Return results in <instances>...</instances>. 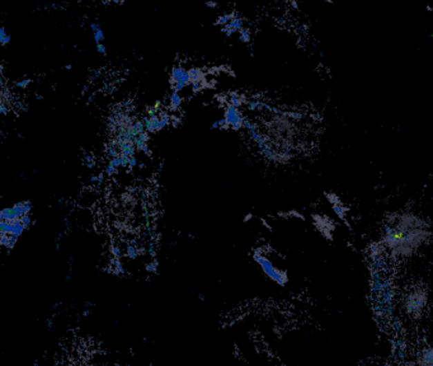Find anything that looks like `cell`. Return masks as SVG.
Wrapping results in <instances>:
<instances>
[{
  "label": "cell",
  "mask_w": 433,
  "mask_h": 366,
  "mask_svg": "<svg viewBox=\"0 0 433 366\" xmlns=\"http://www.w3.org/2000/svg\"><path fill=\"white\" fill-rule=\"evenodd\" d=\"M221 32L224 33L228 39H230L234 33L236 32L235 30H233V28H230L229 26H224V27H221L220 30Z\"/></svg>",
  "instance_id": "603a6c76"
},
{
  "label": "cell",
  "mask_w": 433,
  "mask_h": 366,
  "mask_svg": "<svg viewBox=\"0 0 433 366\" xmlns=\"http://www.w3.org/2000/svg\"><path fill=\"white\" fill-rule=\"evenodd\" d=\"M110 253L115 256L116 258H119V257H122V251H121V248L117 247V246H110Z\"/></svg>",
  "instance_id": "cb8c5ba5"
},
{
  "label": "cell",
  "mask_w": 433,
  "mask_h": 366,
  "mask_svg": "<svg viewBox=\"0 0 433 366\" xmlns=\"http://www.w3.org/2000/svg\"><path fill=\"white\" fill-rule=\"evenodd\" d=\"M36 98H37V99H42V96H39V95H37V96H36Z\"/></svg>",
  "instance_id": "7dc6e473"
},
{
  "label": "cell",
  "mask_w": 433,
  "mask_h": 366,
  "mask_svg": "<svg viewBox=\"0 0 433 366\" xmlns=\"http://www.w3.org/2000/svg\"><path fill=\"white\" fill-rule=\"evenodd\" d=\"M12 40V37L7 35V31H6V27L4 26H1L0 27V45L4 48V46H7L9 42Z\"/></svg>",
  "instance_id": "7c38bea8"
},
{
  "label": "cell",
  "mask_w": 433,
  "mask_h": 366,
  "mask_svg": "<svg viewBox=\"0 0 433 366\" xmlns=\"http://www.w3.org/2000/svg\"><path fill=\"white\" fill-rule=\"evenodd\" d=\"M57 202H59V205H60V206H65V205H68V202H69V200L59 199L57 200Z\"/></svg>",
  "instance_id": "f35d334b"
},
{
  "label": "cell",
  "mask_w": 433,
  "mask_h": 366,
  "mask_svg": "<svg viewBox=\"0 0 433 366\" xmlns=\"http://www.w3.org/2000/svg\"><path fill=\"white\" fill-rule=\"evenodd\" d=\"M157 262H151V263H148V264H146V271H148V272H157Z\"/></svg>",
  "instance_id": "4dcf8cb0"
},
{
  "label": "cell",
  "mask_w": 433,
  "mask_h": 366,
  "mask_svg": "<svg viewBox=\"0 0 433 366\" xmlns=\"http://www.w3.org/2000/svg\"><path fill=\"white\" fill-rule=\"evenodd\" d=\"M137 137H139V139H142V142L148 143L150 140V134L148 131H145V133H142V135H139Z\"/></svg>",
  "instance_id": "836d02e7"
},
{
  "label": "cell",
  "mask_w": 433,
  "mask_h": 366,
  "mask_svg": "<svg viewBox=\"0 0 433 366\" xmlns=\"http://www.w3.org/2000/svg\"><path fill=\"white\" fill-rule=\"evenodd\" d=\"M253 258H254L256 262L260 264V269L264 272V275L267 276L268 279L275 281L277 285L285 287V285L289 282V275H287V272L285 270H281V269H278V267H276L273 262H272L268 257L263 255V253H260V252L257 251V252H254Z\"/></svg>",
  "instance_id": "3957f363"
},
{
  "label": "cell",
  "mask_w": 433,
  "mask_h": 366,
  "mask_svg": "<svg viewBox=\"0 0 433 366\" xmlns=\"http://www.w3.org/2000/svg\"><path fill=\"white\" fill-rule=\"evenodd\" d=\"M95 93H90V95H89V97H88L87 104H92V102L95 101Z\"/></svg>",
  "instance_id": "ab89813d"
},
{
  "label": "cell",
  "mask_w": 433,
  "mask_h": 366,
  "mask_svg": "<svg viewBox=\"0 0 433 366\" xmlns=\"http://www.w3.org/2000/svg\"><path fill=\"white\" fill-rule=\"evenodd\" d=\"M84 166H86V167L87 168H89V169H92V168L95 167V162H90V163H84Z\"/></svg>",
  "instance_id": "60d3db41"
},
{
  "label": "cell",
  "mask_w": 433,
  "mask_h": 366,
  "mask_svg": "<svg viewBox=\"0 0 433 366\" xmlns=\"http://www.w3.org/2000/svg\"><path fill=\"white\" fill-rule=\"evenodd\" d=\"M418 366H433V347H425L417 358Z\"/></svg>",
  "instance_id": "5b68a950"
},
{
  "label": "cell",
  "mask_w": 433,
  "mask_h": 366,
  "mask_svg": "<svg viewBox=\"0 0 433 366\" xmlns=\"http://www.w3.org/2000/svg\"><path fill=\"white\" fill-rule=\"evenodd\" d=\"M142 122L145 125V130L149 133V134H154V130H153V125H151V119L148 116H142Z\"/></svg>",
  "instance_id": "d6986e66"
},
{
  "label": "cell",
  "mask_w": 433,
  "mask_h": 366,
  "mask_svg": "<svg viewBox=\"0 0 433 366\" xmlns=\"http://www.w3.org/2000/svg\"><path fill=\"white\" fill-rule=\"evenodd\" d=\"M239 37H240V41L242 42H244V44H248L249 41H251V30L249 28H242L240 31H239Z\"/></svg>",
  "instance_id": "5bb4252c"
},
{
  "label": "cell",
  "mask_w": 433,
  "mask_h": 366,
  "mask_svg": "<svg viewBox=\"0 0 433 366\" xmlns=\"http://www.w3.org/2000/svg\"><path fill=\"white\" fill-rule=\"evenodd\" d=\"M31 79H23L21 80V81H17L16 87L17 88H27L30 84H31Z\"/></svg>",
  "instance_id": "484cf974"
},
{
  "label": "cell",
  "mask_w": 433,
  "mask_h": 366,
  "mask_svg": "<svg viewBox=\"0 0 433 366\" xmlns=\"http://www.w3.org/2000/svg\"><path fill=\"white\" fill-rule=\"evenodd\" d=\"M313 223L315 229L319 231L324 238L331 240L333 234L337 228V224L331 219V216L324 215V214H315L313 215Z\"/></svg>",
  "instance_id": "277c9868"
},
{
  "label": "cell",
  "mask_w": 433,
  "mask_h": 366,
  "mask_svg": "<svg viewBox=\"0 0 433 366\" xmlns=\"http://www.w3.org/2000/svg\"><path fill=\"white\" fill-rule=\"evenodd\" d=\"M64 223H65V227H66V228H69V225H70V223H69V215L65 216Z\"/></svg>",
  "instance_id": "b9f144b4"
},
{
  "label": "cell",
  "mask_w": 433,
  "mask_h": 366,
  "mask_svg": "<svg viewBox=\"0 0 433 366\" xmlns=\"http://www.w3.org/2000/svg\"><path fill=\"white\" fill-rule=\"evenodd\" d=\"M189 79H191V84L197 83V81H205V73L202 69L200 68H192L189 69Z\"/></svg>",
  "instance_id": "ba28073f"
},
{
  "label": "cell",
  "mask_w": 433,
  "mask_h": 366,
  "mask_svg": "<svg viewBox=\"0 0 433 366\" xmlns=\"http://www.w3.org/2000/svg\"><path fill=\"white\" fill-rule=\"evenodd\" d=\"M15 219H18V218L13 213V207H6L0 211V220L8 222V220H15Z\"/></svg>",
  "instance_id": "30bf717a"
},
{
  "label": "cell",
  "mask_w": 433,
  "mask_h": 366,
  "mask_svg": "<svg viewBox=\"0 0 433 366\" xmlns=\"http://www.w3.org/2000/svg\"><path fill=\"white\" fill-rule=\"evenodd\" d=\"M9 110H10V107H8V104H4V102H0V113H1L3 116H7Z\"/></svg>",
  "instance_id": "d4e9b609"
},
{
  "label": "cell",
  "mask_w": 433,
  "mask_h": 366,
  "mask_svg": "<svg viewBox=\"0 0 433 366\" xmlns=\"http://www.w3.org/2000/svg\"><path fill=\"white\" fill-rule=\"evenodd\" d=\"M211 130H215V128H220V125H219V122L218 121H215L213 125H211Z\"/></svg>",
  "instance_id": "7bdbcfd3"
},
{
  "label": "cell",
  "mask_w": 433,
  "mask_h": 366,
  "mask_svg": "<svg viewBox=\"0 0 433 366\" xmlns=\"http://www.w3.org/2000/svg\"><path fill=\"white\" fill-rule=\"evenodd\" d=\"M97 51L101 54V55H107V48L103 45V44H97Z\"/></svg>",
  "instance_id": "f1b7e54d"
},
{
  "label": "cell",
  "mask_w": 433,
  "mask_h": 366,
  "mask_svg": "<svg viewBox=\"0 0 433 366\" xmlns=\"http://www.w3.org/2000/svg\"><path fill=\"white\" fill-rule=\"evenodd\" d=\"M427 304H428V293L423 287H412L403 299L404 311L413 319L423 317Z\"/></svg>",
  "instance_id": "7a4b0ae2"
},
{
  "label": "cell",
  "mask_w": 433,
  "mask_h": 366,
  "mask_svg": "<svg viewBox=\"0 0 433 366\" xmlns=\"http://www.w3.org/2000/svg\"><path fill=\"white\" fill-rule=\"evenodd\" d=\"M110 164L113 166L115 168H122V160H121V157H117V158H113V160H110Z\"/></svg>",
  "instance_id": "4316f807"
},
{
  "label": "cell",
  "mask_w": 433,
  "mask_h": 366,
  "mask_svg": "<svg viewBox=\"0 0 433 366\" xmlns=\"http://www.w3.org/2000/svg\"><path fill=\"white\" fill-rule=\"evenodd\" d=\"M431 238L432 228L425 218L414 213H401L390 216L385 224L381 248H385L394 258L404 260L417 255Z\"/></svg>",
  "instance_id": "6da1fadb"
},
{
  "label": "cell",
  "mask_w": 433,
  "mask_h": 366,
  "mask_svg": "<svg viewBox=\"0 0 433 366\" xmlns=\"http://www.w3.org/2000/svg\"><path fill=\"white\" fill-rule=\"evenodd\" d=\"M126 255L128 258H131V260H135L137 256H139V251H137V247L134 246L133 243H130L128 246L126 247Z\"/></svg>",
  "instance_id": "9a60e30c"
},
{
  "label": "cell",
  "mask_w": 433,
  "mask_h": 366,
  "mask_svg": "<svg viewBox=\"0 0 433 366\" xmlns=\"http://www.w3.org/2000/svg\"><path fill=\"white\" fill-rule=\"evenodd\" d=\"M192 86V92L196 95L198 92H201L202 89H205L206 87H209L207 84H206L205 81H197V83H193V84H191Z\"/></svg>",
  "instance_id": "2e32d148"
},
{
  "label": "cell",
  "mask_w": 433,
  "mask_h": 366,
  "mask_svg": "<svg viewBox=\"0 0 433 366\" xmlns=\"http://www.w3.org/2000/svg\"><path fill=\"white\" fill-rule=\"evenodd\" d=\"M229 104H233L236 108H239V107H242L245 104L244 97L239 96L236 92H231Z\"/></svg>",
  "instance_id": "8fae6325"
},
{
  "label": "cell",
  "mask_w": 433,
  "mask_h": 366,
  "mask_svg": "<svg viewBox=\"0 0 433 366\" xmlns=\"http://www.w3.org/2000/svg\"><path fill=\"white\" fill-rule=\"evenodd\" d=\"M142 200L148 199V192H146V191H142Z\"/></svg>",
  "instance_id": "ee69618b"
},
{
  "label": "cell",
  "mask_w": 433,
  "mask_h": 366,
  "mask_svg": "<svg viewBox=\"0 0 433 366\" xmlns=\"http://www.w3.org/2000/svg\"><path fill=\"white\" fill-rule=\"evenodd\" d=\"M65 69H66V70H70L71 65H66V66H65Z\"/></svg>",
  "instance_id": "bcb514c9"
},
{
  "label": "cell",
  "mask_w": 433,
  "mask_h": 366,
  "mask_svg": "<svg viewBox=\"0 0 433 366\" xmlns=\"http://www.w3.org/2000/svg\"><path fill=\"white\" fill-rule=\"evenodd\" d=\"M251 218H252V214H249V215L247 216V218H245L244 219V222H248V220H249Z\"/></svg>",
  "instance_id": "f6af8a7d"
},
{
  "label": "cell",
  "mask_w": 433,
  "mask_h": 366,
  "mask_svg": "<svg viewBox=\"0 0 433 366\" xmlns=\"http://www.w3.org/2000/svg\"><path fill=\"white\" fill-rule=\"evenodd\" d=\"M90 28H92V31H93V32H95V31L101 30L102 27H101V24H99V22H97V21H95V22H90Z\"/></svg>",
  "instance_id": "d6a6232c"
},
{
  "label": "cell",
  "mask_w": 433,
  "mask_h": 366,
  "mask_svg": "<svg viewBox=\"0 0 433 366\" xmlns=\"http://www.w3.org/2000/svg\"><path fill=\"white\" fill-rule=\"evenodd\" d=\"M88 181H89V183H97V184H99V186H101V184L104 182V173H99V175H90Z\"/></svg>",
  "instance_id": "ac0fdd59"
},
{
  "label": "cell",
  "mask_w": 433,
  "mask_h": 366,
  "mask_svg": "<svg viewBox=\"0 0 433 366\" xmlns=\"http://www.w3.org/2000/svg\"><path fill=\"white\" fill-rule=\"evenodd\" d=\"M17 240H18V239L15 238V237H10V235H9L8 244H7V247L6 248H7L8 251H12V249L15 248V246H16Z\"/></svg>",
  "instance_id": "83f0119b"
},
{
  "label": "cell",
  "mask_w": 433,
  "mask_h": 366,
  "mask_svg": "<svg viewBox=\"0 0 433 366\" xmlns=\"http://www.w3.org/2000/svg\"><path fill=\"white\" fill-rule=\"evenodd\" d=\"M104 173L107 175H117L118 169L117 168L113 167L110 163H107L106 166H104Z\"/></svg>",
  "instance_id": "ffe728a7"
},
{
  "label": "cell",
  "mask_w": 433,
  "mask_h": 366,
  "mask_svg": "<svg viewBox=\"0 0 433 366\" xmlns=\"http://www.w3.org/2000/svg\"><path fill=\"white\" fill-rule=\"evenodd\" d=\"M122 107H124V108H125V110H126V108H128V107H133V104H134V101H133V99H126V101H124V102H122Z\"/></svg>",
  "instance_id": "d590c367"
},
{
  "label": "cell",
  "mask_w": 433,
  "mask_h": 366,
  "mask_svg": "<svg viewBox=\"0 0 433 366\" xmlns=\"http://www.w3.org/2000/svg\"><path fill=\"white\" fill-rule=\"evenodd\" d=\"M89 90H90V83L88 81L87 84L81 89V96H86Z\"/></svg>",
  "instance_id": "8d00e7d4"
},
{
  "label": "cell",
  "mask_w": 433,
  "mask_h": 366,
  "mask_svg": "<svg viewBox=\"0 0 433 366\" xmlns=\"http://www.w3.org/2000/svg\"><path fill=\"white\" fill-rule=\"evenodd\" d=\"M21 222L23 224L26 231H27V229H31L32 224H33V219H32L31 214L22 216V218H21Z\"/></svg>",
  "instance_id": "e0dca14e"
},
{
  "label": "cell",
  "mask_w": 433,
  "mask_h": 366,
  "mask_svg": "<svg viewBox=\"0 0 433 366\" xmlns=\"http://www.w3.org/2000/svg\"><path fill=\"white\" fill-rule=\"evenodd\" d=\"M182 106V97L180 96L178 92H172L171 96H169V107H171V111L177 112Z\"/></svg>",
  "instance_id": "9c48e42d"
},
{
  "label": "cell",
  "mask_w": 433,
  "mask_h": 366,
  "mask_svg": "<svg viewBox=\"0 0 433 366\" xmlns=\"http://www.w3.org/2000/svg\"><path fill=\"white\" fill-rule=\"evenodd\" d=\"M93 37H95V44H102L104 41V33H103L102 28L93 32Z\"/></svg>",
  "instance_id": "7402d4cb"
},
{
  "label": "cell",
  "mask_w": 433,
  "mask_h": 366,
  "mask_svg": "<svg viewBox=\"0 0 433 366\" xmlns=\"http://www.w3.org/2000/svg\"><path fill=\"white\" fill-rule=\"evenodd\" d=\"M33 209L31 201H21V202H17L16 205L13 206V213L15 215L21 219L22 216L30 214Z\"/></svg>",
  "instance_id": "8992f818"
},
{
  "label": "cell",
  "mask_w": 433,
  "mask_h": 366,
  "mask_svg": "<svg viewBox=\"0 0 433 366\" xmlns=\"http://www.w3.org/2000/svg\"><path fill=\"white\" fill-rule=\"evenodd\" d=\"M187 72L183 66H174L171 72V78H169V83H171V87L175 86L180 80L182 79V77L184 75V73Z\"/></svg>",
  "instance_id": "52a82bcc"
},
{
  "label": "cell",
  "mask_w": 433,
  "mask_h": 366,
  "mask_svg": "<svg viewBox=\"0 0 433 366\" xmlns=\"http://www.w3.org/2000/svg\"><path fill=\"white\" fill-rule=\"evenodd\" d=\"M137 166V160H136V157H133V158H130V163H128V169L130 171H133L135 167Z\"/></svg>",
  "instance_id": "1f68e13d"
},
{
  "label": "cell",
  "mask_w": 433,
  "mask_h": 366,
  "mask_svg": "<svg viewBox=\"0 0 433 366\" xmlns=\"http://www.w3.org/2000/svg\"><path fill=\"white\" fill-rule=\"evenodd\" d=\"M101 75H102V72H101V70H90L89 83H90V84H93V83H95V80L101 78Z\"/></svg>",
  "instance_id": "44dd1931"
},
{
  "label": "cell",
  "mask_w": 433,
  "mask_h": 366,
  "mask_svg": "<svg viewBox=\"0 0 433 366\" xmlns=\"http://www.w3.org/2000/svg\"><path fill=\"white\" fill-rule=\"evenodd\" d=\"M172 125H173V128H178L180 125H181V119H178V117H175V116H172V122H171Z\"/></svg>",
  "instance_id": "e575fe53"
},
{
  "label": "cell",
  "mask_w": 433,
  "mask_h": 366,
  "mask_svg": "<svg viewBox=\"0 0 433 366\" xmlns=\"http://www.w3.org/2000/svg\"><path fill=\"white\" fill-rule=\"evenodd\" d=\"M90 162H95L93 155H92V154H88V153H84V154H83V164H84V163H90Z\"/></svg>",
  "instance_id": "f546056e"
},
{
  "label": "cell",
  "mask_w": 433,
  "mask_h": 366,
  "mask_svg": "<svg viewBox=\"0 0 433 366\" xmlns=\"http://www.w3.org/2000/svg\"><path fill=\"white\" fill-rule=\"evenodd\" d=\"M133 130H134V133L136 134V136L142 135V133H145V131H146V130H145V125H144V122H142V119H136V121H135Z\"/></svg>",
  "instance_id": "4fadbf2b"
},
{
  "label": "cell",
  "mask_w": 433,
  "mask_h": 366,
  "mask_svg": "<svg viewBox=\"0 0 433 366\" xmlns=\"http://www.w3.org/2000/svg\"><path fill=\"white\" fill-rule=\"evenodd\" d=\"M218 3L216 1H207L206 3V7H209V8H218Z\"/></svg>",
  "instance_id": "74e56055"
}]
</instances>
